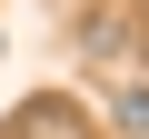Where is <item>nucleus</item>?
I'll use <instances>...</instances> for the list:
<instances>
[{
    "instance_id": "obj_2",
    "label": "nucleus",
    "mask_w": 149,
    "mask_h": 139,
    "mask_svg": "<svg viewBox=\"0 0 149 139\" xmlns=\"http://www.w3.org/2000/svg\"><path fill=\"white\" fill-rule=\"evenodd\" d=\"M119 129H129V139H149V90H129V99H119Z\"/></svg>"
},
{
    "instance_id": "obj_1",
    "label": "nucleus",
    "mask_w": 149,
    "mask_h": 139,
    "mask_svg": "<svg viewBox=\"0 0 149 139\" xmlns=\"http://www.w3.org/2000/svg\"><path fill=\"white\" fill-rule=\"evenodd\" d=\"M129 50V20H90V60H119Z\"/></svg>"
}]
</instances>
